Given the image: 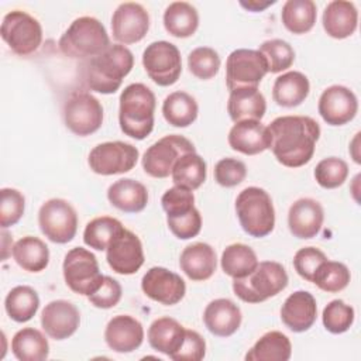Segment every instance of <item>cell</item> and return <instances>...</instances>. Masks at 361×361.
Wrapping results in <instances>:
<instances>
[{
	"mask_svg": "<svg viewBox=\"0 0 361 361\" xmlns=\"http://www.w3.org/2000/svg\"><path fill=\"white\" fill-rule=\"evenodd\" d=\"M269 149L279 164L288 168L306 165L320 138L319 123L309 116H281L268 126Z\"/></svg>",
	"mask_w": 361,
	"mask_h": 361,
	"instance_id": "obj_1",
	"label": "cell"
},
{
	"mask_svg": "<svg viewBox=\"0 0 361 361\" xmlns=\"http://www.w3.org/2000/svg\"><path fill=\"white\" fill-rule=\"evenodd\" d=\"M134 66L133 52L121 44H110L102 54L89 59L83 78L86 86L102 94L116 93Z\"/></svg>",
	"mask_w": 361,
	"mask_h": 361,
	"instance_id": "obj_2",
	"label": "cell"
},
{
	"mask_svg": "<svg viewBox=\"0 0 361 361\" xmlns=\"http://www.w3.org/2000/svg\"><path fill=\"white\" fill-rule=\"evenodd\" d=\"M118 123L121 131L134 138H147L154 128L155 94L144 83H131L120 94Z\"/></svg>",
	"mask_w": 361,
	"mask_h": 361,
	"instance_id": "obj_3",
	"label": "cell"
},
{
	"mask_svg": "<svg viewBox=\"0 0 361 361\" xmlns=\"http://www.w3.org/2000/svg\"><path fill=\"white\" fill-rule=\"evenodd\" d=\"M59 49L69 58H93L102 54L110 38L104 25L94 17L83 16L71 23L59 38Z\"/></svg>",
	"mask_w": 361,
	"mask_h": 361,
	"instance_id": "obj_4",
	"label": "cell"
},
{
	"mask_svg": "<svg viewBox=\"0 0 361 361\" xmlns=\"http://www.w3.org/2000/svg\"><path fill=\"white\" fill-rule=\"evenodd\" d=\"M288 282L289 278L282 264L262 261L247 276L233 279V290L245 303H259L282 292Z\"/></svg>",
	"mask_w": 361,
	"mask_h": 361,
	"instance_id": "obj_5",
	"label": "cell"
},
{
	"mask_svg": "<svg viewBox=\"0 0 361 361\" xmlns=\"http://www.w3.org/2000/svg\"><path fill=\"white\" fill-rule=\"evenodd\" d=\"M235 213L241 228L251 237H265L275 227L274 203L262 188L248 186L243 189L235 199Z\"/></svg>",
	"mask_w": 361,
	"mask_h": 361,
	"instance_id": "obj_6",
	"label": "cell"
},
{
	"mask_svg": "<svg viewBox=\"0 0 361 361\" xmlns=\"http://www.w3.org/2000/svg\"><path fill=\"white\" fill-rule=\"evenodd\" d=\"M0 34L8 48L20 56L34 54L42 42L39 21L23 10H13L3 17Z\"/></svg>",
	"mask_w": 361,
	"mask_h": 361,
	"instance_id": "obj_7",
	"label": "cell"
},
{
	"mask_svg": "<svg viewBox=\"0 0 361 361\" xmlns=\"http://www.w3.org/2000/svg\"><path fill=\"white\" fill-rule=\"evenodd\" d=\"M62 272L66 286L82 296L93 293L103 278L96 255L83 247H75L66 252Z\"/></svg>",
	"mask_w": 361,
	"mask_h": 361,
	"instance_id": "obj_8",
	"label": "cell"
},
{
	"mask_svg": "<svg viewBox=\"0 0 361 361\" xmlns=\"http://www.w3.org/2000/svg\"><path fill=\"white\" fill-rule=\"evenodd\" d=\"M41 233L55 244H66L78 231V214L73 206L59 197L44 202L38 210Z\"/></svg>",
	"mask_w": 361,
	"mask_h": 361,
	"instance_id": "obj_9",
	"label": "cell"
},
{
	"mask_svg": "<svg viewBox=\"0 0 361 361\" xmlns=\"http://www.w3.org/2000/svg\"><path fill=\"white\" fill-rule=\"evenodd\" d=\"M189 152H196V148L186 137L178 134L165 135L147 148L141 159L142 169L152 178H166L171 175L175 162Z\"/></svg>",
	"mask_w": 361,
	"mask_h": 361,
	"instance_id": "obj_10",
	"label": "cell"
},
{
	"mask_svg": "<svg viewBox=\"0 0 361 361\" xmlns=\"http://www.w3.org/2000/svg\"><path fill=\"white\" fill-rule=\"evenodd\" d=\"M268 73L265 58L258 49H234L226 61V85L230 92L258 87Z\"/></svg>",
	"mask_w": 361,
	"mask_h": 361,
	"instance_id": "obj_11",
	"label": "cell"
},
{
	"mask_svg": "<svg viewBox=\"0 0 361 361\" xmlns=\"http://www.w3.org/2000/svg\"><path fill=\"white\" fill-rule=\"evenodd\" d=\"M142 66L154 83L172 86L182 73L180 52L169 41H154L142 52Z\"/></svg>",
	"mask_w": 361,
	"mask_h": 361,
	"instance_id": "obj_12",
	"label": "cell"
},
{
	"mask_svg": "<svg viewBox=\"0 0 361 361\" xmlns=\"http://www.w3.org/2000/svg\"><path fill=\"white\" fill-rule=\"evenodd\" d=\"M63 121L75 135H90L103 124V106L93 94L76 92L63 104Z\"/></svg>",
	"mask_w": 361,
	"mask_h": 361,
	"instance_id": "obj_13",
	"label": "cell"
},
{
	"mask_svg": "<svg viewBox=\"0 0 361 361\" xmlns=\"http://www.w3.org/2000/svg\"><path fill=\"white\" fill-rule=\"evenodd\" d=\"M138 157L140 152L133 144L124 141H107L93 147L87 164L94 173L109 176L131 171L135 166Z\"/></svg>",
	"mask_w": 361,
	"mask_h": 361,
	"instance_id": "obj_14",
	"label": "cell"
},
{
	"mask_svg": "<svg viewBox=\"0 0 361 361\" xmlns=\"http://www.w3.org/2000/svg\"><path fill=\"white\" fill-rule=\"evenodd\" d=\"M106 259L116 274H135L145 261L141 240L135 233L124 227L106 248Z\"/></svg>",
	"mask_w": 361,
	"mask_h": 361,
	"instance_id": "obj_15",
	"label": "cell"
},
{
	"mask_svg": "<svg viewBox=\"0 0 361 361\" xmlns=\"http://www.w3.org/2000/svg\"><path fill=\"white\" fill-rule=\"evenodd\" d=\"M149 30V14L135 1L121 3L111 17L113 38L121 45L141 41Z\"/></svg>",
	"mask_w": 361,
	"mask_h": 361,
	"instance_id": "obj_16",
	"label": "cell"
},
{
	"mask_svg": "<svg viewBox=\"0 0 361 361\" xmlns=\"http://www.w3.org/2000/svg\"><path fill=\"white\" fill-rule=\"evenodd\" d=\"M141 289L147 298L165 306L179 303L186 293V283L176 272L164 267L149 268L142 279Z\"/></svg>",
	"mask_w": 361,
	"mask_h": 361,
	"instance_id": "obj_17",
	"label": "cell"
},
{
	"mask_svg": "<svg viewBox=\"0 0 361 361\" xmlns=\"http://www.w3.org/2000/svg\"><path fill=\"white\" fill-rule=\"evenodd\" d=\"M317 110L329 126H343L357 116L358 99L351 89L331 85L320 94Z\"/></svg>",
	"mask_w": 361,
	"mask_h": 361,
	"instance_id": "obj_18",
	"label": "cell"
},
{
	"mask_svg": "<svg viewBox=\"0 0 361 361\" xmlns=\"http://www.w3.org/2000/svg\"><path fill=\"white\" fill-rule=\"evenodd\" d=\"M80 324L78 307L65 299L51 300L41 312V326L54 340H65L75 334Z\"/></svg>",
	"mask_w": 361,
	"mask_h": 361,
	"instance_id": "obj_19",
	"label": "cell"
},
{
	"mask_svg": "<svg viewBox=\"0 0 361 361\" xmlns=\"http://www.w3.org/2000/svg\"><path fill=\"white\" fill-rule=\"evenodd\" d=\"M324 221L322 204L312 197H300L293 202L288 212V227L293 237L309 240L316 237Z\"/></svg>",
	"mask_w": 361,
	"mask_h": 361,
	"instance_id": "obj_20",
	"label": "cell"
},
{
	"mask_svg": "<svg viewBox=\"0 0 361 361\" xmlns=\"http://www.w3.org/2000/svg\"><path fill=\"white\" fill-rule=\"evenodd\" d=\"M104 340L116 353H133L144 341L142 324L130 314H117L104 329Z\"/></svg>",
	"mask_w": 361,
	"mask_h": 361,
	"instance_id": "obj_21",
	"label": "cell"
},
{
	"mask_svg": "<svg viewBox=\"0 0 361 361\" xmlns=\"http://www.w3.org/2000/svg\"><path fill=\"white\" fill-rule=\"evenodd\" d=\"M317 303L314 296L307 290H296L290 293L282 307V323L293 333L307 331L316 322Z\"/></svg>",
	"mask_w": 361,
	"mask_h": 361,
	"instance_id": "obj_22",
	"label": "cell"
},
{
	"mask_svg": "<svg viewBox=\"0 0 361 361\" xmlns=\"http://www.w3.org/2000/svg\"><path fill=\"white\" fill-rule=\"evenodd\" d=\"M228 145L244 155H257L269 149L271 138L265 124L257 120L235 123L228 131Z\"/></svg>",
	"mask_w": 361,
	"mask_h": 361,
	"instance_id": "obj_23",
	"label": "cell"
},
{
	"mask_svg": "<svg viewBox=\"0 0 361 361\" xmlns=\"http://www.w3.org/2000/svg\"><path fill=\"white\" fill-rule=\"evenodd\" d=\"M243 314L240 307L227 298L212 300L203 312L206 329L217 337H230L241 326Z\"/></svg>",
	"mask_w": 361,
	"mask_h": 361,
	"instance_id": "obj_24",
	"label": "cell"
},
{
	"mask_svg": "<svg viewBox=\"0 0 361 361\" xmlns=\"http://www.w3.org/2000/svg\"><path fill=\"white\" fill-rule=\"evenodd\" d=\"M179 267L189 279L196 282L207 281L217 267L216 251L207 243L189 244L180 252Z\"/></svg>",
	"mask_w": 361,
	"mask_h": 361,
	"instance_id": "obj_25",
	"label": "cell"
},
{
	"mask_svg": "<svg viewBox=\"0 0 361 361\" xmlns=\"http://www.w3.org/2000/svg\"><path fill=\"white\" fill-rule=\"evenodd\" d=\"M322 23L327 35L336 39H344L353 35L357 30V7L353 1L333 0L324 7Z\"/></svg>",
	"mask_w": 361,
	"mask_h": 361,
	"instance_id": "obj_26",
	"label": "cell"
},
{
	"mask_svg": "<svg viewBox=\"0 0 361 361\" xmlns=\"http://www.w3.org/2000/svg\"><path fill=\"white\" fill-rule=\"evenodd\" d=\"M107 199L111 206L124 213H138L148 203V190L135 179L121 178L109 186Z\"/></svg>",
	"mask_w": 361,
	"mask_h": 361,
	"instance_id": "obj_27",
	"label": "cell"
},
{
	"mask_svg": "<svg viewBox=\"0 0 361 361\" xmlns=\"http://www.w3.org/2000/svg\"><path fill=\"white\" fill-rule=\"evenodd\" d=\"M267 111V100L258 87L237 89L230 92L227 113L234 123L244 120L261 121Z\"/></svg>",
	"mask_w": 361,
	"mask_h": 361,
	"instance_id": "obj_28",
	"label": "cell"
},
{
	"mask_svg": "<svg viewBox=\"0 0 361 361\" xmlns=\"http://www.w3.org/2000/svg\"><path fill=\"white\" fill-rule=\"evenodd\" d=\"M310 83L306 75L289 71L279 75L272 86V99L281 107H296L309 96Z\"/></svg>",
	"mask_w": 361,
	"mask_h": 361,
	"instance_id": "obj_29",
	"label": "cell"
},
{
	"mask_svg": "<svg viewBox=\"0 0 361 361\" xmlns=\"http://www.w3.org/2000/svg\"><path fill=\"white\" fill-rule=\"evenodd\" d=\"M186 329L172 317H158L148 327L149 345L168 357L178 351L183 343Z\"/></svg>",
	"mask_w": 361,
	"mask_h": 361,
	"instance_id": "obj_30",
	"label": "cell"
},
{
	"mask_svg": "<svg viewBox=\"0 0 361 361\" xmlns=\"http://www.w3.org/2000/svg\"><path fill=\"white\" fill-rule=\"evenodd\" d=\"M11 255L17 265L27 272H41L49 262L48 245L34 235H25L16 241Z\"/></svg>",
	"mask_w": 361,
	"mask_h": 361,
	"instance_id": "obj_31",
	"label": "cell"
},
{
	"mask_svg": "<svg viewBox=\"0 0 361 361\" xmlns=\"http://www.w3.org/2000/svg\"><path fill=\"white\" fill-rule=\"evenodd\" d=\"M292 355V343L286 334L272 330L261 336L245 354L247 361H288Z\"/></svg>",
	"mask_w": 361,
	"mask_h": 361,
	"instance_id": "obj_32",
	"label": "cell"
},
{
	"mask_svg": "<svg viewBox=\"0 0 361 361\" xmlns=\"http://www.w3.org/2000/svg\"><path fill=\"white\" fill-rule=\"evenodd\" d=\"M164 27L172 37H192L199 27V13L188 1H173L164 11Z\"/></svg>",
	"mask_w": 361,
	"mask_h": 361,
	"instance_id": "obj_33",
	"label": "cell"
},
{
	"mask_svg": "<svg viewBox=\"0 0 361 361\" xmlns=\"http://www.w3.org/2000/svg\"><path fill=\"white\" fill-rule=\"evenodd\" d=\"M11 351L20 361H44L49 355V344L38 329L24 327L13 336Z\"/></svg>",
	"mask_w": 361,
	"mask_h": 361,
	"instance_id": "obj_34",
	"label": "cell"
},
{
	"mask_svg": "<svg viewBox=\"0 0 361 361\" xmlns=\"http://www.w3.org/2000/svg\"><path fill=\"white\" fill-rule=\"evenodd\" d=\"M199 106L193 96L178 90L169 93L162 103V114L166 123L173 127H189L197 118Z\"/></svg>",
	"mask_w": 361,
	"mask_h": 361,
	"instance_id": "obj_35",
	"label": "cell"
},
{
	"mask_svg": "<svg viewBox=\"0 0 361 361\" xmlns=\"http://www.w3.org/2000/svg\"><path fill=\"white\" fill-rule=\"evenodd\" d=\"M281 18L292 34L309 32L317 18V7L312 0H286L282 6Z\"/></svg>",
	"mask_w": 361,
	"mask_h": 361,
	"instance_id": "obj_36",
	"label": "cell"
},
{
	"mask_svg": "<svg viewBox=\"0 0 361 361\" xmlns=\"http://www.w3.org/2000/svg\"><path fill=\"white\" fill-rule=\"evenodd\" d=\"M207 175L206 161L197 152H189L182 155L173 165L171 178L176 186L196 190L200 188Z\"/></svg>",
	"mask_w": 361,
	"mask_h": 361,
	"instance_id": "obj_37",
	"label": "cell"
},
{
	"mask_svg": "<svg viewBox=\"0 0 361 361\" xmlns=\"http://www.w3.org/2000/svg\"><path fill=\"white\" fill-rule=\"evenodd\" d=\"M258 262L255 251L243 243L227 245L220 258L223 272L233 279L247 276L257 268Z\"/></svg>",
	"mask_w": 361,
	"mask_h": 361,
	"instance_id": "obj_38",
	"label": "cell"
},
{
	"mask_svg": "<svg viewBox=\"0 0 361 361\" xmlns=\"http://www.w3.org/2000/svg\"><path fill=\"white\" fill-rule=\"evenodd\" d=\"M39 307V296L28 285L14 286L4 299V309L8 317L17 323L31 320Z\"/></svg>",
	"mask_w": 361,
	"mask_h": 361,
	"instance_id": "obj_39",
	"label": "cell"
},
{
	"mask_svg": "<svg viewBox=\"0 0 361 361\" xmlns=\"http://www.w3.org/2000/svg\"><path fill=\"white\" fill-rule=\"evenodd\" d=\"M124 228L120 220L110 216H100L90 220L83 231V243L96 250L103 251L109 247L111 240Z\"/></svg>",
	"mask_w": 361,
	"mask_h": 361,
	"instance_id": "obj_40",
	"label": "cell"
},
{
	"mask_svg": "<svg viewBox=\"0 0 361 361\" xmlns=\"http://www.w3.org/2000/svg\"><path fill=\"white\" fill-rule=\"evenodd\" d=\"M351 274L345 264L326 259L313 276V283L327 293H337L345 289L350 283Z\"/></svg>",
	"mask_w": 361,
	"mask_h": 361,
	"instance_id": "obj_41",
	"label": "cell"
},
{
	"mask_svg": "<svg viewBox=\"0 0 361 361\" xmlns=\"http://www.w3.org/2000/svg\"><path fill=\"white\" fill-rule=\"evenodd\" d=\"M258 51L265 58L268 65V72L271 73H279L282 71L289 69L295 61L293 48L290 47L289 42L281 38L264 41L259 45Z\"/></svg>",
	"mask_w": 361,
	"mask_h": 361,
	"instance_id": "obj_42",
	"label": "cell"
},
{
	"mask_svg": "<svg viewBox=\"0 0 361 361\" xmlns=\"http://www.w3.org/2000/svg\"><path fill=\"white\" fill-rule=\"evenodd\" d=\"M354 307L341 299H334L326 305L322 313L324 329L331 334L345 333L354 323Z\"/></svg>",
	"mask_w": 361,
	"mask_h": 361,
	"instance_id": "obj_43",
	"label": "cell"
},
{
	"mask_svg": "<svg viewBox=\"0 0 361 361\" xmlns=\"http://www.w3.org/2000/svg\"><path fill=\"white\" fill-rule=\"evenodd\" d=\"M221 61L210 47H197L188 55V68L193 76L200 80H209L214 78L220 69Z\"/></svg>",
	"mask_w": 361,
	"mask_h": 361,
	"instance_id": "obj_44",
	"label": "cell"
},
{
	"mask_svg": "<svg viewBox=\"0 0 361 361\" xmlns=\"http://www.w3.org/2000/svg\"><path fill=\"white\" fill-rule=\"evenodd\" d=\"M348 176V165L344 159L329 157L322 159L314 168V179L324 189L341 186Z\"/></svg>",
	"mask_w": 361,
	"mask_h": 361,
	"instance_id": "obj_45",
	"label": "cell"
},
{
	"mask_svg": "<svg viewBox=\"0 0 361 361\" xmlns=\"http://www.w3.org/2000/svg\"><path fill=\"white\" fill-rule=\"evenodd\" d=\"M25 199L23 193L13 188H3L0 190V226L7 228L20 221L24 214Z\"/></svg>",
	"mask_w": 361,
	"mask_h": 361,
	"instance_id": "obj_46",
	"label": "cell"
},
{
	"mask_svg": "<svg viewBox=\"0 0 361 361\" xmlns=\"http://www.w3.org/2000/svg\"><path fill=\"white\" fill-rule=\"evenodd\" d=\"M161 204L166 213V217H176V216L186 214L195 207L193 190L175 185L173 188H169L162 195Z\"/></svg>",
	"mask_w": 361,
	"mask_h": 361,
	"instance_id": "obj_47",
	"label": "cell"
},
{
	"mask_svg": "<svg viewBox=\"0 0 361 361\" xmlns=\"http://www.w3.org/2000/svg\"><path fill=\"white\" fill-rule=\"evenodd\" d=\"M247 176V166L237 158H221L214 165V179L223 188H234Z\"/></svg>",
	"mask_w": 361,
	"mask_h": 361,
	"instance_id": "obj_48",
	"label": "cell"
},
{
	"mask_svg": "<svg viewBox=\"0 0 361 361\" xmlns=\"http://www.w3.org/2000/svg\"><path fill=\"white\" fill-rule=\"evenodd\" d=\"M326 259L327 257L322 250L316 247H303L296 251L293 257V267L299 276L312 282L316 271Z\"/></svg>",
	"mask_w": 361,
	"mask_h": 361,
	"instance_id": "obj_49",
	"label": "cell"
},
{
	"mask_svg": "<svg viewBox=\"0 0 361 361\" xmlns=\"http://www.w3.org/2000/svg\"><path fill=\"white\" fill-rule=\"evenodd\" d=\"M121 295L123 289L120 282L111 276L103 275L100 285L87 296V299L97 309H111L120 302Z\"/></svg>",
	"mask_w": 361,
	"mask_h": 361,
	"instance_id": "obj_50",
	"label": "cell"
},
{
	"mask_svg": "<svg viewBox=\"0 0 361 361\" xmlns=\"http://www.w3.org/2000/svg\"><path fill=\"white\" fill-rule=\"evenodd\" d=\"M166 224L171 233L179 240H189L196 237L202 230V216L200 212L193 207L189 213L176 216V217H166Z\"/></svg>",
	"mask_w": 361,
	"mask_h": 361,
	"instance_id": "obj_51",
	"label": "cell"
},
{
	"mask_svg": "<svg viewBox=\"0 0 361 361\" xmlns=\"http://www.w3.org/2000/svg\"><path fill=\"white\" fill-rule=\"evenodd\" d=\"M206 355V341L204 338L195 330L186 329L185 338L176 353H173L169 358L173 361H200Z\"/></svg>",
	"mask_w": 361,
	"mask_h": 361,
	"instance_id": "obj_52",
	"label": "cell"
},
{
	"mask_svg": "<svg viewBox=\"0 0 361 361\" xmlns=\"http://www.w3.org/2000/svg\"><path fill=\"white\" fill-rule=\"evenodd\" d=\"M275 0H267V1H258V0H248V1H240V6L244 7L248 11L252 13H258V11H264L267 7L275 4Z\"/></svg>",
	"mask_w": 361,
	"mask_h": 361,
	"instance_id": "obj_53",
	"label": "cell"
},
{
	"mask_svg": "<svg viewBox=\"0 0 361 361\" xmlns=\"http://www.w3.org/2000/svg\"><path fill=\"white\" fill-rule=\"evenodd\" d=\"M8 251H13V237L6 228H3L1 230V259L3 261L7 259Z\"/></svg>",
	"mask_w": 361,
	"mask_h": 361,
	"instance_id": "obj_54",
	"label": "cell"
},
{
	"mask_svg": "<svg viewBox=\"0 0 361 361\" xmlns=\"http://www.w3.org/2000/svg\"><path fill=\"white\" fill-rule=\"evenodd\" d=\"M358 138H360V133H357L355 134V137H354V140L351 141V147H350V152H351V155H353V159H354V162L355 164H360L361 162V159H360V154L357 152V149H358Z\"/></svg>",
	"mask_w": 361,
	"mask_h": 361,
	"instance_id": "obj_55",
	"label": "cell"
}]
</instances>
